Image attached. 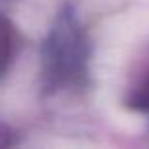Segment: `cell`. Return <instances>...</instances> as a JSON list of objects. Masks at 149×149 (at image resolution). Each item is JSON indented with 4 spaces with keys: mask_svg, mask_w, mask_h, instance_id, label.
<instances>
[{
    "mask_svg": "<svg viewBox=\"0 0 149 149\" xmlns=\"http://www.w3.org/2000/svg\"><path fill=\"white\" fill-rule=\"evenodd\" d=\"M83 58L85 45L79 29L74 19L62 17L45 47V62L49 74L57 76L58 79L70 77L81 68Z\"/></svg>",
    "mask_w": 149,
    "mask_h": 149,
    "instance_id": "obj_1",
    "label": "cell"
},
{
    "mask_svg": "<svg viewBox=\"0 0 149 149\" xmlns=\"http://www.w3.org/2000/svg\"><path fill=\"white\" fill-rule=\"evenodd\" d=\"M11 57V32L6 25H0V72L8 66Z\"/></svg>",
    "mask_w": 149,
    "mask_h": 149,
    "instance_id": "obj_2",
    "label": "cell"
}]
</instances>
